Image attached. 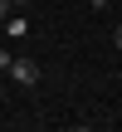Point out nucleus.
Listing matches in <instances>:
<instances>
[{"label": "nucleus", "instance_id": "1", "mask_svg": "<svg viewBox=\"0 0 122 132\" xmlns=\"http://www.w3.org/2000/svg\"><path fill=\"white\" fill-rule=\"evenodd\" d=\"M5 73H10V78H15L20 88H34V83H39V64H34L29 54H20V59H10V69H5Z\"/></svg>", "mask_w": 122, "mask_h": 132}, {"label": "nucleus", "instance_id": "2", "mask_svg": "<svg viewBox=\"0 0 122 132\" xmlns=\"http://www.w3.org/2000/svg\"><path fill=\"white\" fill-rule=\"evenodd\" d=\"M10 10H15V5H10V0H0V24L10 20Z\"/></svg>", "mask_w": 122, "mask_h": 132}, {"label": "nucleus", "instance_id": "3", "mask_svg": "<svg viewBox=\"0 0 122 132\" xmlns=\"http://www.w3.org/2000/svg\"><path fill=\"white\" fill-rule=\"evenodd\" d=\"M10 59H15V54H10V49H0V69H10Z\"/></svg>", "mask_w": 122, "mask_h": 132}, {"label": "nucleus", "instance_id": "4", "mask_svg": "<svg viewBox=\"0 0 122 132\" xmlns=\"http://www.w3.org/2000/svg\"><path fill=\"white\" fill-rule=\"evenodd\" d=\"M88 5H93V10H108V5H112V0H88Z\"/></svg>", "mask_w": 122, "mask_h": 132}, {"label": "nucleus", "instance_id": "5", "mask_svg": "<svg viewBox=\"0 0 122 132\" xmlns=\"http://www.w3.org/2000/svg\"><path fill=\"white\" fill-rule=\"evenodd\" d=\"M10 5H15V10H24V5H34V0H10Z\"/></svg>", "mask_w": 122, "mask_h": 132}, {"label": "nucleus", "instance_id": "6", "mask_svg": "<svg viewBox=\"0 0 122 132\" xmlns=\"http://www.w3.org/2000/svg\"><path fill=\"white\" fill-rule=\"evenodd\" d=\"M112 44H117V49H122V24H117V34H112Z\"/></svg>", "mask_w": 122, "mask_h": 132}]
</instances>
